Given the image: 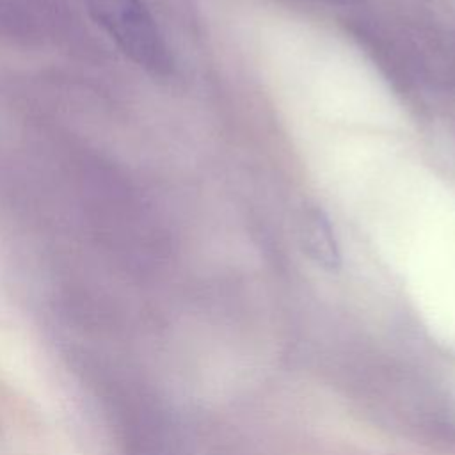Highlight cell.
Listing matches in <instances>:
<instances>
[{"instance_id": "1", "label": "cell", "mask_w": 455, "mask_h": 455, "mask_svg": "<svg viewBox=\"0 0 455 455\" xmlns=\"http://www.w3.org/2000/svg\"><path fill=\"white\" fill-rule=\"evenodd\" d=\"M94 20L117 46L146 71L167 76L172 55L144 0H87Z\"/></svg>"}, {"instance_id": "2", "label": "cell", "mask_w": 455, "mask_h": 455, "mask_svg": "<svg viewBox=\"0 0 455 455\" xmlns=\"http://www.w3.org/2000/svg\"><path fill=\"white\" fill-rule=\"evenodd\" d=\"M302 243L306 252L323 268L339 267V247L332 226L322 210H311L302 220Z\"/></svg>"}]
</instances>
